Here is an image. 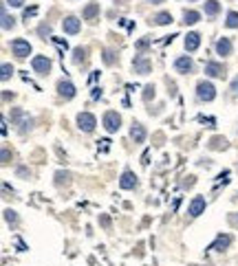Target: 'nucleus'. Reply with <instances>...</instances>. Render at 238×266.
<instances>
[{
	"label": "nucleus",
	"mask_w": 238,
	"mask_h": 266,
	"mask_svg": "<svg viewBox=\"0 0 238 266\" xmlns=\"http://www.w3.org/2000/svg\"><path fill=\"white\" fill-rule=\"evenodd\" d=\"M219 9H221V5L216 2V0H207V2H205V14L207 16H216L219 14Z\"/></svg>",
	"instance_id": "nucleus-18"
},
{
	"label": "nucleus",
	"mask_w": 238,
	"mask_h": 266,
	"mask_svg": "<svg viewBox=\"0 0 238 266\" xmlns=\"http://www.w3.org/2000/svg\"><path fill=\"white\" fill-rule=\"evenodd\" d=\"M196 97H199L201 101H212L216 97L214 84H210V81H199V84H196Z\"/></svg>",
	"instance_id": "nucleus-1"
},
{
	"label": "nucleus",
	"mask_w": 238,
	"mask_h": 266,
	"mask_svg": "<svg viewBox=\"0 0 238 266\" xmlns=\"http://www.w3.org/2000/svg\"><path fill=\"white\" fill-rule=\"evenodd\" d=\"M205 75L210 77H223L225 75V66L219 62H207L205 64Z\"/></svg>",
	"instance_id": "nucleus-12"
},
{
	"label": "nucleus",
	"mask_w": 238,
	"mask_h": 266,
	"mask_svg": "<svg viewBox=\"0 0 238 266\" xmlns=\"http://www.w3.org/2000/svg\"><path fill=\"white\" fill-rule=\"evenodd\" d=\"M104 62H106V64H113V62H115V57H113V53H110V51L104 53Z\"/></svg>",
	"instance_id": "nucleus-31"
},
{
	"label": "nucleus",
	"mask_w": 238,
	"mask_h": 266,
	"mask_svg": "<svg viewBox=\"0 0 238 266\" xmlns=\"http://www.w3.org/2000/svg\"><path fill=\"white\" fill-rule=\"evenodd\" d=\"M232 91L238 95V79H234V84H232Z\"/></svg>",
	"instance_id": "nucleus-36"
},
{
	"label": "nucleus",
	"mask_w": 238,
	"mask_h": 266,
	"mask_svg": "<svg viewBox=\"0 0 238 266\" xmlns=\"http://www.w3.org/2000/svg\"><path fill=\"white\" fill-rule=\"evenodd\" d=\"M229 244H232V235H229V233H225V235H219V238H216V242L212 244L210 249H214V251H223V249H227Z\"/></svg>",
	"instance_id": "nucleus-14"
},
{
	"label": "nucleus",
	"mask_w": 238,
	"mask_h": 266,
	"mask_svg": "<svg viewBox=\"0 0 238 266\" xmlns=\"http://www.w3.org/2000/svg\"><path fill=\"white\" fill-rule=\"evenodd\" d=\"M199 20H201L199 11H186V22H187V24H196Z\"/></svg>",
	"instance_id": "nucleus-23"
},
{
	"label": "nucleus",
	"mask_w": 238,
	"mask_h": 266,
	"mask_svg": "<svg viewBox=\"0 0 238 266\" xmlns=\"http://www.w3.org/2000/svg\"><path fill=\"white\" fill-rule=\"evenodd\" d=\"M174 68H176L179 73H192V68H194V62H192L187 55H181V57H179V60L174 62Z\"/></svg>",
	"instance_id": "nucleus-11"
},
{
	"label": "nucleus",
	"mask_w": 238,
	"mask_h": 266,
	"mask_svg": "<svg viewBox=\"0 0 238 266\" xmlns=\"http://www.w3.org/2000/svg\"><path fill=\"white\" fill-rule=\"evenodd\" d=\"M119 187H121V189H135V187H137V176L130 170H126L124 174H121V178H119Z\"/></svg>",
	"instance_id": "nucleus-7"
},
{
	"label": "nucleus",
	"mask_w": 238,
	"mask_h": 266,
	"mask_svg": "<svg viewBox=\"0 0 238 266\" xmlns=\"http://www.w3.org/2000/svg\"><path fill=\"white\" fill-rule=\"evenodd\" d=\"M11 73H14V66H11V64H2V73H0V79H2V81L9 79Z\"/></svg>",
	"instance_id": "nucleus-24"
},
{
	"label": "nucleus",
	"mask_w": 238,
	"mask_h": 266,
	"mask_svg": "<svg viewBox=\"0 0 238 266\" xmlns=\"http://www.w3.org/2000/svg\"><path fill=\"white\" fill-rule=\"evenodd\" d=\"M53 42H55L57 47L62 48V51H67V48H68V44H67V42H62V40H60V38H53Z\"/></svg>",
	"instance_id": "nucleus-30"
},
{
	"label": "nucleus",
	"mask_w": 238,
	"mask_h": 266,
	"mask_svg": "<svg viewBox=\"0 0 238 266\" xmlns=\"http://www.w3.org/2000/svg\"><path fill=\"white\" fill-rule=\"evenodd\" d=\"M227 27L229 29L238 27V11H229V14H227Z\"/></svg>",
	"instance_id": "nucleus-21"
},
{
	"label": "nucleus",
	"mask_w": 238,
	"mask_h": 266,
	"mask_svg": "<svg viewBox=\"0 0 238 266\" xmlns=\"http://www.w3.org/2000/svg\"><path fill=\"white\" fill-rule=\"evenodd\" d=\"M130 139H133L135 143H141L143 139H146V130H143L141 124H133V128H130Z\"/></svg>",
	"instance_id": "nucleus-13"
},
{
	"label": "nucleus",
	"mask_w": 238,
	"mask_h": 266,
	"mask_svg": "<svg viewBox=\"0 0 238 266\" xmlns=\"http://www.w3.org/2000/svg\"><path fill=\"white\" fill-rule=\"evenodd\" d=\"M199 44H201V35L199 33H187V38H186V48L187 51H196Z\"/></svg>",
	"instance_id": "nucleus-16"
},
{
	"label": "nucleus",
	"mask_w": 238,
	"mask_h": 266,
	"mask_svg": "<svg viewBox=\"0 0 238 266\" xmlns=\"http://www.w3.org/2000/svg\"><path fill=\"white\" fill-rule=\"evenodd\" d=\"M157 24H170L172 22V14H168V11H161V14H157Z\"/></svg>",
	"instance_id": "nucleus-20"
},
{
	"label": "nucleus",
	"mask_w": 238,
	"mask_h": 266,
	"mask_svg": "<svg viewBox=\"0 0 238 266\" xmlns=\"http://www.w3.org/2000/svg\"><path fill=\"white\" fill-rule=\"evenodd\" d=\"M11 51H14V55H18V57H29L31 55V44L22 38H16L14 42H11Z\"/></svg>",
	"instance_id": "nucleus-3"
},
{
	"label": "nucleus",
	"mask_w": 238,
	"mask_h": 266,
	"mask_svg": "<svg viewBox=\"0 0 238 266\" xmlns=\"http://www.w3.org/2000/svg\"><path fill=\"white\" fill-rule=\"evenodd\" d=\"M153 2H161V0H153Z\"/></svg>",
	"instance_id": "nucleus-37"
},
{
	"label": "nucleus",
	"mask_w": 238,
	"mask_h": 266,
	"mask_svg": "<svg viewBox=\"0 0 238 266\" xmlns=\"http://www.w3.org/2000/svg\"><path fill=\"white\" fill-rule=\"evenodd\" d=\"M11 7H22L24 5V0H7Z\"/></svg>",
	"instance_id": "nucleus-33"
},
{
	"label": "nucleus",
	"mask_w": 238,
	"mask_h": 266,
	"mask_svg": "<svg viewBox=\"0 0 238 266\" xmlns=\"http://www.w3.org/2000/svg\"><path fill=\"white\" fill-rule=\"evenodd\" d=\"M14 18H9V16L5 14V11H2V29H14Z\"/></svg>",
	"instance_id": "nucleus-25"
},
{
	"label": "nucleus",
	"mask_w": 238,
	"mask_h": 266,
	"mask_svg": "<svg viewBox=\"0 0 238 266\" xmlns=\"http://www.w3.org/2000/svg\"><path fill=\"white\" fill-rule=\"evenodd\" d=\"M133 66H135V73H139V75H148L150 68H153V64H150V60H148L146 55H137L135 57V62H133Z\"/></svg>",
	"instance_id": "nucleus-6"
},
{
	"label": "nucleus",
	"mask_w": 238,
	"mask_h": 266,
	"mask_svg": "<svg viewBox=\"0 0 238 266\" xmlns=\"http://www.w3.org/2000/svg\"><path fill=\"white\" fill-rule=\"evenodd\" d=\"M5 220H7L9 224H16V222H18V216H16V211L7 209V211H5Z\"/></svg>",
	"instance_id": "nucleus-26"
},
{
	"label": "nucleus",
	"mask_w": 238,
	"mask_h": 266,
	"mask_svg": "<svg viewBox=\"0 0 238 266\" xmlns=\"http://www.w3.org/2000/svg\"><path fill=\"white\" fill-rule=\"evenodd\" d=\"M150 97H154V86H146V93H143V99L150 101Z\"/></svg>",
	"instance_id": "nucleus-29"
},
{
	"label": "nucleus",
	"mask_w": 238,
	"mask_h": 266,
	"mask_svg": "<svg viewBox=\"0 0 238 266\" xmlns=\"http://www.w3.org/2000/svg\"><path fill=\"white\" fill-rule=\"evenodd\" d=\"M31 64H34V71L40 73V75H47V73L51 71V60H49L47 55H35Z\"/></svg>",
	"instance_id": "nucleus-5"
},
{
	"label": "nucleus",
	"mask_w": 238,
	"mask_h": 266,
	"mask_svg": "<svg viewBox=\"0 0 238 266\" xmlns=\"http://www.w3.org/2000/svg\"><path fill=\"white\" fill-rule=\"evenodd\" d=\"M57 93L64 97V99H73L75 97V86L71 84V81H57Z\"/></svg>",
	"instance_id": "nucleus-10"
},
{
	"label": "nucleus",
	"mask_w": 238,
	"mask_h": 266,
	"mask_svg": "<svg viewBox=\"0 0 238 266\" xmlns=\"http://www.w3.org/2000/svg\"><path fill=\"white\" fill-rule=\"evenodd\" d=\"M148 44H150V40H148V38H143V40H139V42H137V48H146Z\"/></svg>",
	"instance_id": "nucleus-32"
},
{
	"label": "nucleus",
	"mask_w": 238,
	"mask_h": 266,
	"mask_svg": "<svg viewBox=\"0 0 238 266\" xmlns=\"http://www.w3.org/2000/svg\"><path fill=\"white\" fill-rule=\"evenodd\" d=\"M11 117H14V121H18L20 117H22V110H14V114H11ZM27 125H31V121H22V124H20V132H24V130H27Z\"/></svg>",
	"instance_id": "nucleus-22"
},
{
	"label": "nucleus",
	"mask_w": 238,
	"mask_h": 266,
	"mask_svg": "<svg viewBox=\"0 0 238 266\" xmlns=\"http://www.w3.org/2000/svg\"><path fill=\"white\" fill-rule=\"evenodd\" d=\"M216 51H219V55H229L232 53V42H229V38H221L219 42H216Z\"/></svg>",
	"instance_id": "nucleus-15"
},
{
	"label": "nucleus",
	"mask_w": 238,
	"mask_h": 266,
	"mask_svg": "<svg viewBox=\"0 0 238 266\" xmlns=\"http://www.w3.org/2000/svg\"><path fill=\"white\" fill-rule=\"evenodd\" d=\"M225 139H221V137H216V139H212L210 141V147H214V150H219V147H225Z\"/></svg>",
	"instance_id": "nucleus-27"
},
{
	"label": "nucleus",
	"mask_w": 238,
	"mask_h": 266,
	"mask_svg": "<svg viewBox=\"0 0 238 266\" xmlns=\"http://www.w3.org/2000/svg\"><path fill=\"white\" fill-rule=\"evenodd\" d=\"M97 16H100V5L91 2V5L84 9V20H93V18H97Z\"/></svg>",
	"instance_id": "nucleus-17"
},
{
	"label": "nucleus",
	"mask_w": 238,
	"mask_h": 266,
	"mask_svg": "<svg viewBox=\"0 0 238 266\" xmlns=\"http://www.w3.org/2000/svg\"><path fill=\"white\" fill-rule=\"evenodd\" d=\"M86 60V48H75V51H73V62L75 64H82Z\"/></svg>",
	"instance_id": "nucleus-19"
},
{
	"label": "nucleus",
	"mask_w": 238,
	"mask_h": 266,
	"mask_svg": "<svg viewBox=\"0 0 238 266\" xmlns=\"http://www.w3.org/2000/svg\"><path fill=\"white\" fill-rule=\"evenodd\" d=\"M38 14V7H29V9H24V20L29 18H34V16Z\"/></svg>",
	"instance_id": "nucleus-28"
},
{
	"label": "nucleus",
	"mask_w": 238,
	"mask_h": 266,
	"mask_svg": "<svg viewBox=\"0 0 238 266\" xmlns=\"http://www.w3.org/2000/svg\"><path fill=\"white\" fill-rule=\"evenodd\" d=\"M77 125H80V130H84V132H93L97 125L95 117H93L91 112H80L77 114Z\"/></svg>",
	"instance_id": "nucleus-2"
},
{
	"label": "nucleus",
	"mask_w": 238,
	"mask_h": 266,
	"mask_svg": "<svg viewBox=\"0 0 238 266\" xmlns=\"http://www.w3.org/2000/svg\"><path fill=\"white\" fill-rule=\"evenodd\" d=\"M205 207H207L205 198H203V196H196V198L190 203V209H187V214H190V216H194V218H196V216H201V214H203V211H205Z\"/></svg>",
	"instance_id": "nucleus-8"
},
{
	"label": "nucleus",
	"mask_w": 238,
	"mask_h": 266,
	"mask_svg": "<svg viewBox=\"0 0 238 266\" xmlns=\"http://www.w3.org/2000/svg\"><path fill=\"white\" fill-rule=\"evenodd\" d=\"M100 97H102V91L100 88H93V99H100Z\"/></svg>",
	"instance_id": "nucleus-34"
},
{
	"label": "nucleus",
	"mask_w": 238,
	"mask_h": 266,
	"mask_svg": "<svg viewBox=\"0 0 238 266\" xmlns=\"http://www.w3.org/2000/svg\"><path fill=\"white\" fill-rule=\"evenodd\" d=\"M2 161H9V150H2Z\"/></svg>",
	"instance_id": "nucleus-35"
},
{
	"label": "nucleus",
	"mask_w": 238,
	"mask_h": 266,
	"mask_svg": "<svg viewBox=\"0 0 238 266\" xmlns=\"http://www.w3.org/2000/svg\"><path fill=\"white\" fill-rule=\"evenodd\" d=\"M80 27H82V24H80V20H77L75 16H68V18L62 20V29L67 31L68 35H75L77 31H80Z\"/></svg>",
	"instance_id": "nucleus-9"
},
{
	"label": "nucleus",
	"mask_w": 238,
	"mask_h": 266,
	"mask_svg": "<svg viewBox=\"0 0 238 266\" xmlns=\"http://www.w3.org/2000/svg\"><path fill=\"white\" fill-rule=\"evenodd\" d=\"M104 128L108 130V132H117V130L121 128V117H119L117 112H113V110H108V112L104 114Z\"/></svg>",
	"instance_id": "nucleus-4"
}]
</instances>
